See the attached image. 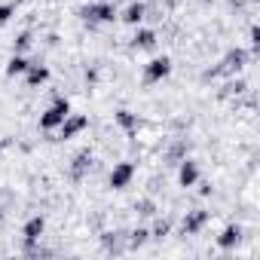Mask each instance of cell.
Returning a JSON list of instances; mask_svg holds the SVG:
<instances>
[{"mask_svg":"<svg viewBox=\"0 0 260 260\" xmlns=\"http://www.w3.org/2000/svg\"><path fill=\"white\" fill-rule=\"evenodd\" d=\"M202 181V172H199V162L196 159H181L178 162V187L181 190H190V187H196Z\"/></svg>","mask_w":260,"mask_h":260,"instance_id":"12","label":"cell"},{"mask_svg":"<svg viewBox=\"0 0 260 260\" xmlns=\"http://www.w3.org/2000/svg\"><path fill=\"white\" fill-rule=\"evenodd\" d=\"M4 217H7V211H4V205H0V220H4Z\"/></svg>","mask_w":260,"mask_h":260,"instance_id":"23","label":"cell"},{"mask_svg":"<svg viewBox=\"0 0 260 260\" xmlns=\"http://www.w3.org/2000/svg\"><path fill=\"white\" fill-rule=\"evenodd\" d=\"M248 61H251V55H248L245 49H230V52L220 58V64H217L211 74H214V77H217V74H223V77H233V74H239V71H242ZM205 77H208V74H205Z\"/></svg>","mask_w":260,"mask_h":260,"instance_id":"7","label":"cell"},{"mask_svg":"<svg viewBox=\"0 0 260 260\" xmlns=\"http://www.w3.org/2000/svg\"><path fill=\"white\" fill-rule=\"evenodd\" d=\"M135 175H138L135 162H113V169L107 175V187L110 190H125V187H132Z\"/></svg>","mask_w":260,"mask_h":260,"instance_id":"6","label":"cell"},{"mask_svg":"<svg viewBox=\"0 0 260 260\" xmlns=\"http://www.w3.org/2000/svg\"><path fill=\"white\" fill-rule=\"evenodd\" d=\"M211 223V211H205V208H193V211H187L184 217H181V236H199L205 226Z\"/></svg>","mask_w":260,"mask_h":260,"instance_id":"8","label":"cell"},{"mask_svg":"<svg viewBox=\"0 0 260 260\" xmlns=\"http://www.w3.org/2000/svg\"><path fill=\"white\" fill-rule=\"evenodd\" d=\"M122 25H132V28H138L144 19H147V4H144V0H132V4H128L119 16H116Z\"/></svg>","mask_w":260,"mask_h":260,"instance_id":"13","label":"cell"},{"mask_svg":"<svg viewBox=\"0 0 260 260\" xmlns=\"http://www.w3.org/2000/svg\"><path fill=\"white\" fill-rule=\"evenodd\" d=\"M113 122L122 128V135L128 138V135H132V128L141 122V116H138V113H132V110H125V107H119V110H113Z\"/></svg>","mask_w":260,"mask_h":260,"instance_id":"17","label":"cell"},{"mask_svg":"<svg viewBox=\"0 0 260 260\" xmlns=\"http://www.w3.org/2000/svg\"><path fill=\"white\" fill-rule=\"evenodd\" d=\"M43 233H46V214H31L25 220V226H22V248H25V254H34V248L40 245Z\"/></svg>","mask_w":260,"mask_h":260,"instance_id":"4","label":"cell"},{"mask_svg":"<svg viewBox=\"0 0 260 260\" xmlns=\"http://www.w3.org/2000/svg\"><path fill=\"white\" fill-rule=\"evenodd\" d=\"M242 239H245V230H242V223H226L217 236H214V245L220 248V251H236L239 245H242Z\"/></svg>","mask_w":260,"mask_h":260,"instance_id":"11","label":"cell"},{"mask_svg":"<svg viewBox=\"0 0 260 260\" xmlns=\"http://www.w3.org/2000/svg\"><path fill=\"white\" fill-rule=\"evenodd\" d=\"M31 46H34V31H31V28H25V31L13 40V52H28Z\"/></svg>","mask_w":260,"mask_h":260,"instance_id":"21","label":"cell"},{"mask_svg":"<svg viewBox=\"0 0 260 260\" xmlns=\"http://www.w3.org/2000/svg\"><path fill=\"white\" fill-rule=\"evenodd\" d=\"M125 242H128V248H144V245L150 242V230H147V226H135L132 233L125 236Z\"/></svg>","mask_w":260,"mask_h":260,"instance_id":"20","label":"cell"},{"mask_svg":"<svg viewBox=\"0 0 260 260\" xmlns=\"http://www.w3.org/2000/svg\"><path fill=\"white\" fill-rule=\"evenodd\" d=\"M162 125H156V122H147V119H141L135 128H132V135H128V138H132V144L138 147V150H153V147H159L162 144Z\"/></svg>","mask_w":260,"mask_h":260,"instance_id":"1","label":"cell"},{"mask_svg":"<svg viewBox=\"0 0 260 260\" xmlns=\"http://www.w3.org/2000/svg\"><path fill=\"white\" fill-rule=\"evenodd\" d=\"M187 150H190V144H187V138H175L172 141V147L166 150V162H172V166H178L184 156H187Z\"/></svg>","mask_w":260,"mask_h":260,"instance_id":"18","label":"cell"},{"mask_svg":"<svg viewBox=\"0 0 260 260\" xmlns=\"http://www.w3.org/2000/svg\"><path fill=\"white\" fill-rule=\"evenodd\" d=\"M92 166H95V153L89 150V147H83V150H77L74 153V159H71V166H68V175H71V181H83L89 172H92Z\"/></svg>","mask_w":260,"mask_h":260,"instance_id":"9","label":"cell"},{"mask_svg":"<svg viewBox=\"0 0 260 260\" xmlns=\"http://www.w3.org/2000/svg\"><path fill=\"white\" fill-rule=\"evenodd\" d=\"M16 13H19V4H16V0H7V4H0V28L10 25V22L16 19Z\"/></svg>","mask_w":260,"mask_h":260,"instance_id":"22","label":"cell"},{"mask_svg":"<svg viewBox=\"0 0 260 260\" xmlns=\"http://www.w3.org/2000/svg\"><path fill=\"white\" fill-rule=\"evenodd\" d=\"M49 83V68L40 61H31V68L25 71V89H40Z\"/></svg>","mask_w":260,"mask_h":260,"instance_id":"14","label":"cell"},{"mask_svg":"<svg viewBox=\"0 0 260 260\" xmlns=\"http://www.w3.org/2000/svg\"><path fill=\"white\" fill-rule=\"evenodd\" d=\"M159 43V34L153 31V28H138L135 34H132V40H128V49H153Z\"/></svg>","mask_w":260,"mask_h":260,"instance_id":"15","label":"cell"},{"mask_svg":"<svg viewBox=\"0 0 260 260\" xmlns=\"http://www.w3.org/2000/svg\"><path fill=\"white\" fill-rule=\"evenodd\" d=\"M31 68V58L25 55V52H13L10 58H7V68H4V74L10 77V80H16V77H25V71Z\"/></svg>","mask_w":260,"mask_h":260,"instance_id":"16","label":"cell"},{"mask_svg":"<svg viewBox=\"0 0 260 260\" xmlns=\"http://www.w3.org/2000/svg\"><path fill=\"white\" fill-rule=\"evenodd\" d=\"M0 150H4V144H0Z\"/></svg>","mask_w":260,"mask_h":260,"instance_id":"24","label":"cell"},{"mask_svg":"<svg viewBox=\"0 0 260 260\" xmlns=\"http://www.w3.org/2000/svg\"><path fill=\"white\" fill-rule=\"evenodd\" d=\"M169 74H172V58H169V55H156V58H150V61L144 64L141 83H144V86H156V83H162Z\"/></svg>","mask_w":260,"mask_h":260,"instance_id":"5","label":"cell"},{"mask_svg":"<svg viewBox=\"0 0 260 260\" xmlns=\"http://www.w3.org/2000/svg\"><path fill=\"white\" fill-rule=\"evenodd\" d=\"M89 125V116H83V113H68V119L55 128V141H71V138H77L83 128Z\"/></svg>","mask_w":260,"mask_h":260,"instance_id":"10","label":"cell"},{"mask_svg":"<svg viewBox=\"0 0 260 260\" xmlns=\"http://www.w3.org/2000/svg\"><path fill=\"white\" fill-rule=\"evenodd\" d=\"M80 16L89 25H113L116 16H119V10L113 7V0H92V4H86L80 10Z\"/></svg>","mask_w":260,"mask_h":260,"instance_id":"3","label":"cell"},{"mask_svg":"<svg viewBox=\"0 0 260 260\" xmlns=\"http://www.w3.org/2000/svg\"><path fill=\"white\" fill-rule=\"evenodd\" d=\"M68 113H71V101H68L64 95H55V98H52V104L40 113L37 128H40V132H55V128L68 119Z\"/></svg>","mask_w":260,"mask_h":260,"instance_id":"2","label":"cell"},{"mask_svg":"<svg viewBox=\"0 0 260 260\" xmlns=\"http://www.w3.org/2000/svg\"><path fill=\"white\" fill-rule=\"evenodd\" d=\"M147 230H150V239L162 242V239H169V233L175 230V223H172V217H156L153 226H147Z\"/></svg>","mask_w":260,"mask_h":260,"instance_id":"19","label":"cell"}]
</instances>
